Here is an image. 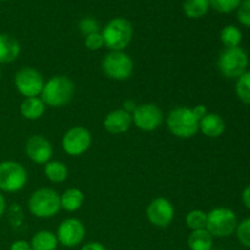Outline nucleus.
I'll return each mask as SVG.
<instances>
[{"label": "nucleus", "mask_w": 250, "mask_h": 250, "mask_svg": "<svg viewBox=\"0 0 250 250\" xmlns=\"http://www.w3.org/2000/svg\"><path fill=\"white\" fill-rule=\"evenodd\" d=\"M76 93L73 81L66 75H55L44 84L41 98L46 106L63 107L72 102Z\"/></svg>", "instance_id": "f257e3e1"}, {"label": "nucleus", "mask_w": 250, "mask_h": 250, "mask_svg": "<svg viewBox=\"0 0 250 250\" xmlns=\"http://www.w3.org/2000/svg\"><path fill=\"white\" fill-rule=\"evenodd\" d=\"M199 117L193 107L177 106L166 116V126L172 136L181 139H189L199 132Z\"/></svg>", "instance_id": "f03ea898"}, {"label": "nucleus", "mask_w": 250, "mask_h": 250, "mask_svg": "<svg viewBox=\"0 0 250 250\" xmlns=\"http://www.w3.org/2000/svg\"><path fill=\"white\" fill-rule=\"evenodd\" d=\"M104 46L110 51H125L133 38V26L125 17L111 19L102 29Z\"/></svg>", "instance_id": "7ed1b4c3"}, {"label": "nucleus", "mask_w": 250, "mask_h": 250, "mask_svg": "<svg viewBox=\"0 0 250 250\" xmlns=\"http://www.w3.org/2000/svg\"><path fill=\"white\" fill-rule=\"evenodd\" d=\"M27 207L32 216L42 220L51 219L61 210L60 194L53 188H39L29 195Z\"/></svg>", "instance_id": "20e7f679"}, {"label": "nucleus", "mask_w": 250, "mask_h": 250, "mask_svg": "<svg viewBox=\"0 0 250 250\" xmlns=\"http://www.w3.org/2000/svg\"><path fill=\"white\" fill-rule=\"evenodd\" d=\"M208 214L207 227L214 238H227L236 232L238 220L236 212L229 208H214Z\"/></svg>", "instance_id": "39448f33"}, {"label": "nucleus", "mask_w": 250, "mask_h": 250, "mask_svg": "<svg viewBox=\"0 0 250 250\" xmlns=\"http://www.w3.org/2000/svg\"><path fill=\"white\" fill-rule=\"evenodd\" d=\"M249 63L248 54L243 48H225L217 59V68L224 77L237 80L247 71Z\"/></svg>", "instance_id": "423d86ee"}, {"label": "nucleus", "mask_w": 250, "mask_h": 250, "mask_svg": "<svg viewBox=\"0 0 250 250\" xmlns=\"http://www.w3.org/2000/svg\"><path fill=\"white\" fill-rule=\"evenodd\" d=\"M102 70L110 80L127 81L133 75V59L125 51H109L102 61Z\"/></svg>", "instance_id": "0eeeda50"}, {"label": "nucleus", "mask_w": 250, "mask_h": 250, "mask_svg": "<svg viewBox=\"0 0 250 250\" xmlns=\"http://www.w3.org/2000/svg\"><path fill=\"white\" fill-rule=\"evenodd\" d=\"M28 182V172L21 163L4 160L0 163V192L17 193Z\"/></svg>", "instance_id": "6e6552de"}, {"label": "nucleus", "mask_w": 250, "mask_h": 250, "mask_svg": "<svg viewBox=\"0 0 250 250\" xmlns=\"http://www.w3.org/2000/svg\"><path fill=\"white\" fill-rule=\"evenodd\" d=\"M14 84L17 92L24 98H33L41 97L45 81L38 70L24 66L15 73Z\"/></svg>", "instance_id": "1a4fd4ad"}, {"label": "nucleus", "mask_w": 250, "mask_h": 250, "mask_svg": "<svg viewBox=\"0 0 250 250\" xmlns=\"http://www.w3.org/2000/svg\"><path fill=\"white\" fill-rule=\"evenodd\" d=\"M92 142L89 129L82 126H75L65 132L61 139V146L68 156H81L89 150Z\"/></svg>", "instance_id": "9d476101"}, {"label": "nucleus", "mask_w": 250, "mask_h": 250, "mask_svg": "<svg viewBox=\"0 0 250 250\" xmlns=\"http://www.w3.org/2000/svg\"><path fill=\"white\" fill-rule=\"evenodd\" d=\"M55 234L59 244L66 248H75L84 241L87 229L80 219L68 217L59 224Z\"/></svg>", "instance_id": "9b49d317"}, {"label": "nucleus", "mask_w": 250, "mask_h": 250, "mask_svg": "<svg viewBox=\"0 0 250 250\" xmlns=\"http://www.w3.org/2000/svg\"><path fill=\"white\" fill-rule=\"evenodd\" d=\"M132 121L134 126L141 131H156L164 122L163 110L153 103L141 104L132 112Z\"/></svg>", "instance_id": "f8f14e48"}, {"label": "nucleus", "mask_w": 250, "mask_h": 250, "mask_svg": "<svg viewBox=\"0 0 250 250\" xmlns=\"http://www.w3.org/2000/svg\"><path fill=\"white\" fill-rule=\"evenodd\" d=\"M175 207L167 198L159 197L151 200L146 208V219L153 226L165 229L172 224L175 219Z\"/></svg>", "instance_id": "ddd939ff"}, {"label": "nucleus", "mask_w": 250, "mask_h": 250, "mask_svg": "<svg viewBox=\"0 0 250 250\" xmlns=\"http://www.w3.org/2000/svg\"><path fill=\"white\" fill-rule=\"evenodd\" d=\"M24 151L32 163L37 165H45L51 160L54 149L53 144L46 137L42 134H33L27 139Z\"/></svg>", "instance_id": "4468645a"}, {"label": "nucleus", "mask_w": 250, "mask_h": 250, "mask_svg": "<svg viewBox=\"0 0 250 250\" xmlns=\"http://www.w3.org/2000/svg\"><path fill=\"white\" fill-rule=\"evenodd\" d=\"M133 125L132 121V115L129 112L125 111L124 109H116L110 111L105 116L103 121L105 131L110 134H124L128 131Z\"/></svg>", "instance_id": "2eb2a0df"}, {"label": "nucleus", "mask_w": 250, "mask_h": 250, "mask_svg": "<svg viewBox=\"0 0 250 250\" xmlns=\"http://www.w3.org/2000/svg\"><path fill=\"white\" fill-rule=\"evenodd\" d=\"M199 131L208 138H219L226 131V122L216 112H208L200 120Z\"/></svg>", "instance_id": "dca6fc26"}, {"label": "nucleus", "mask_w": 250, "mask_h": 250, "mask_svg": "<svg viewBox=\"0 0 250 250\" xmlns=\"http://www.w3.org/2000/svg\"><path fill=\"white\" fill-rule=\"evenodd\" d=\"M20 53L21 45L19 41L7 33H0V65L14 62Z\"/></svg>", "instance_id": "f3484780"}, {"label": "nucleus", "mask_w": 250, "mask_h": 250, "mask_svg": "<svg viewBox=\"0 0 250 250\" xmlns=\"http://www.w3.org/2000/svg\"><path fill=\"white\" fill-rule=\"evenodd\" d=\"M45 110L46 105L41 97L24 98V100L20 105V112H21L22 117L29 120V121H36V120L41 119Z\"/></svg>", "instance_id": "a211bd4d"}, {"label": "nucleus", "mask_w": 250, "mask_h": 250, "mask_svg": "<svg viewBox=\"0 0 250 250\" xmlns=\"http://www.w3.org/2000/svg\"><path fill=\"white\" fill-rule=\"evenodd\" d=\"M84 194L78 188H68L60 195L61 209L67 212H76L84 204Z\"/></svg>", "instance_id": "6ab92c4d"}, {"label": "nucleus", "mask_w": 250, "mask_h": 250, "mask_svg": "<svg viewBox=\"0 0 250 250\" xmlns=\"http://www.w3.org/2000/svg\"><path fill=\"white\" fill-rule=\"evenodd\" d=\"M29 243L32 250H56L59 247L56 234L48 229H42L34 233Z\"/></svg>", "instance_id": "aec40b11"}, {"label": "nucleus", "mask_w": 250, "mask_h": 250, "mask_svg": "<svg viewBox=\"0 0 250 250\" xmlns=\"http://www.w3.org/2000/svg\"><path fill=\"white\" fill-rule=\"evenodd\" d=\"M187 243L190 250H211L214 247V237L207 229H197L190 232Z\"/></svg>", "instance_id": "412c9836"}, {"label": "nucleus", "mask_w": 250, "mask_h": 250, "mask_svg": "<svg viewBox=\"0 0 250 250\" xmlns=\"http://www.w3.org/2000/svg\"><path fill=\"white\" fill-rule=\"evenodd\" d=\"M44 175L51 183H62L68 177V168L60 160H50L44 165Z\"/></svg>", "instance_id": "4be33fe9"}, {"label": "nucleus", "mask_w": 250, "mask_h": 250, "mask_svg": "<svg viewBox=\"0 0 250 250\" xmlns=\"http://www.w3.org/2000/svg\"><path fill=\"white\" fill-rule=\"evenodd\" d=\"M209 9V0H185L183 1V12L186 16L193 20L202 19L208 14Z\"/></svg>", "instance_id": "5701e85b"}, {"label": "nucleus", "mask_w": 250, "mask_h": 250, "mask_svg": "<svg viewBox=\"0 0 250 250\" xmlns=\"http://www.w3.org/2000/svg\"><path fill=\"white\" fill-rule=\"evenodd\" d=\"M220 39H221V43L224 44L225 48H237L242 43L243 34L238 27L229 24V26L222 28L221 33H220Z\"/></svg>", "instance_id": "b1692460"}, {"label": "nucleus", "mask_w": 250, "mask_h": 250, "mask_svg": "<svg viewBox=\"0 0 250 250\" xmlns=\"http://www.w3.org/2000/svg\"><path fill=\"white\" fill-rule=\"evenodd\" d=\"M208 214L203 210L194 209L190 210L186 215V225L190 231H197V229H203L207 227Z\"/></svg>", "instance_id": "393cba45"}, {"label": "nucleus", "mask_w": 250, "mask_h": 250, "mask_svg": "<svg viewBox=\"0 0 250 250\" xmlns=\"http://www.w3.org/2000/svg\"><path fill=\"white\" fill-rule=\"evenodd\" d=\"M236 94L242 103L250 105V71H246L237 78Z\"/></svg>", "instance_id": "a878e982"}, {"label": "nucleus", "mask_w": 250, "mask_h": 250, "mask_svg": "<svg viewBox=\"0 0 250 250\" xmlns=\"http://www.w3.org/2000/svg\"><path fill=\"white\" fill-rule=\"evenodd\" d=\"M210 7L221 14H229L239 7L242 0H209Z\"/></svg>", "instance_id": "bb28decb"}, {"label": "nucleus", "mask_w": 250, "mask_h": 250, "mask_svg": "<svg viewBox=\"0 0 250 250\" xmlns=\"http://www.w3.org/2000/svg\"><path fill=\"white\" fill-rule=\"evenodd\" d=\"M236 236L239 243L246 248H250V217L238 222L236 229Z\"/></svg>", "instance_id": "cd10ccee"}, {"label": "nucleus", "mask_w": 250, "mask_h": 250, "mask_svg": "<svg viewBox=\"0 0 250 250\" xmlns=\"http://www.w3.org/2000/svg\"><path fill=\"white\" fill-rule=\"evenodd\" d=\"M78 28H80L81 33L84 37L100 32L99 22L95 19H93V17H84V19L81 20L80 23H78Z\"/></svg>", "instance_id": "c85d7f7f"}, {"label": "nucleus", "mask_w": 250, "mask_h": 250, "mask_svg": "<svg viewBox=\"0 0 250 250\" xmlns=\"http://www.w3.org/2000/svg\"><path fill=\"white\" fill-rule=\"evenodd\" d=\"M84 45L85 48L90 51H97L104 48V39H103L102 33H100V32H97V33H92L89 34V36H85Z\"/></svg>", "instance_id": "c756f323"}, {"label": "nucleus", "mask_w": 250, "mask_h": 250, "mask_svg": "<svg viewBox=\"0 0 250 250\" xmlns=\"http://www.w3.org/2000/svg\"><path fill=\"white\" fill-rule=\"evenodd\" d=\"M237 19L239 23L250 28V0H242L241 5L237 9Z\"/></svg>", "instance_id": "7c9ffc66"}, {"label": "nucleus", "mask_w": 250, "mask_h": 250, "mask_svg": "<svg viewBox=\"0 0 250 250\" xmlns=\"http://www.w3.org/2000/svg\"><path fill=\"white\" fill-rule=\"evenodd\" d=\"M9 250H32L31 243L24 239H17V241H14L10 246Z\"/></svg>", "instance_id": "2f4dec72"}, {"label": "nucleus", "mask_w": 250, "mask_h": 250, "mask_svg": "<svg viewBox=\"0 0 250 250\" xmlns=\"http://www.w3.org/2000/svg\"><path fill=\"white\" fill-rule=\"evenodd\" d=\"M80 250H107L105 246L100 242H88Z\"/></svg>", "instance_id": "473e14b6"}, {"label": "nucleus", "mask_w": 250, "mask_h": 250, "mask_svg": "<svg viewBox=\"0 0 250 250\" xmlns=\"http://www.w3.org/2000/svg\"><path fill=\"white\" fill-rule=\"evenodd\" d=\"M137 106H138V104H137L133 99H126L124 103H122V109H124L125 111L129 112L131 115L132 112L136 110Z\"/></svg>", "instance_id": "72a5a7b5"}, {"label": "nucleus", "mask_w": 250, "mask_h": 250, "mask_svg": "<svg viewBox=\"0 0 250 250\" xmlns=\"http://www.w3.org/2000/svg\"><path fill=\"white\" fill-rule=\"evenodd\" d=\"M242 202H243L244 207L248 210H250V185L247 186V187L244 188L243 193H242Z\"/></svg>", "instance_id": "f704fd0d"}, {"label": "nucleus", "mask_w": 250, "mask_h": 250, "mask_svg": "<svg viewBox=\"0 0 250 250\" xmlns=\"http://www.w3.org/2000/svg\"><path fill=\"white\" fill-rule=\"evenodd\" d=\"M7 209V204H6V199H5L4 194L0 192V217H2V215L5 214Z\"/></svg>", "instance_id": "c9c22d12"}, {"label": "nucleus", "mask_w": 250, "mask_h": 250, "mask_svg": "<svg viewBox=\"0 0 250 250\" xmlns=\"http://www.w3.org/2000/svg\"><path fill=\"white\" fill-rule=\"evenodd\" d=\"M1 76H2V72H1V67H0V81H1Z\"/></svg>", "instance_id": "e433bc0d"}, {"label": "nucleus", "mask_w": 250, "mask_h": 250, "mask_svg": "<svg viewBox=\"0 0 250 250\" xmlns=\"http://www.w3.org/2000/svg\"><path fill=\"white\" fill-rule=\"evenodd\" d=\"M0 1H6V0H0Z\"/></svg>", "instance_id": "4c0bfd02"}, {"label": "nucleus", "mask_w": 250, "mask_h": 250, "mask_svg": "<svg viewBox=\"0 0 250 250\" xmlns=\"http://www.w3.org/2000/svg\"><path fill=\"white\" fill-rule=\"evenodd\" d=\"M175 250H181V249H175Z\"/></svg>", "instance_id": "58836bf2"}]
</instances>
